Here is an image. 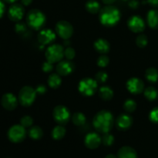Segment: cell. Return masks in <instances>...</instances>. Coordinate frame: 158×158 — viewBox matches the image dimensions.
Wrapping results in <instances>:
<instances>
[{
    "label": "cell",
    "mask_w": 158,
    "mask_h": 158,
    "mask_svg": "<svg viewBox=\"0 0 158 158\" xmlns=\"http://www.w3.org/2000/svg\"><path fill=\"white\" fill-rule=\"evenodd\" d=\"M114 124V117L112 113L106 110L99 111L94 117L93 125L100 134H106L112 130Z\"/></svg>",
    "instance_id": "1"
},
{
    "label": "cell",
    "mask_w": 158,
    "mask_h": 158,
    "mask_svg": "<svg viewBox=\"0 0 158 158\" xmlns=\"http://www.w3.org/2000/svg\"><path fill=\"white\" fill-rule=\"evenodd\" d=\"M120 10L117 7L107 5L99 12V19L100 23L106 27H113L116 26L120 20Z\"/></svg>",
    "instance_id": "2"
},
{
    "label": "cell",
    "mask_w": 158,
    "mask_h": 158,
    "mask_svg": "<svg viewBox=\"0 0 158 158\" xmlns=\"http://www.w3.org/2000/svg\"><path fill=\"white\" fill-rule=\"evenodd\" d=\"M46 22V15L39 9H32L28 12L26 16V23L31 29L40 30L44 26Z\"/></svg>",
    "instance_id": "3"
},
{
    "label": "cell",
    "mask_w": 158,
    "mask_h": 158,
    "mask_svg": "<svg viewBox=\"0 0 158 158\" xmlns=\"http://www.w3.org/2000/svg\"><path fill=\"white\" fill-rule=\"evenodd\" d=\"M98 83L95 79L86 78L82 79L78 84V90L84 97H91L94 96L97 91Z\"/></svg>",
    "instance_id": "4"
},
{
    "label": "cell",
    "mask_w": 158,
    "mask_h": 158,
    "mask_svg": "<svg viewBox=\"0 0 158 158\" xmlns=\"http://www.w3.org/2000/svg\"><path fill=\"white\" fill-rule=\"evenodd\" d=\"M36 92L32 86H23L19 93V103L23 106H29L34 103L36 97Z\"/></svg>",
    "instance_id": "5"
},
{
    "label": "cell",
    "mask_w": 158,
    "mask_h": 158,
    "mask_svg": "<svg viewBox=\"0 0 158 158\" xmlns=\"http://www.w3.org/2000/svg\"><path fill=\"white\" fill-rule=\"evenodd\" d=\"M45 56L50 63H59L64 57V49L60 44H52L46 49Z\"/></svg>",
    "instance_id": "6"
},
{
    "label": "cell",
    "mask_w": 158,
    "mask_h": 158,
    "mask_svg": "<svg viewBox=\"0 0 158 158\" xmlns=\"http://www.w3.org/2000/svg\"><path fill=\"white\" fill-rule=\"evenodd\" d=\"M9 140L12 143H20L23 141L26 137V131L21 124H15L11 127L7 133Z\"/></svg>",
    "instance_id": "7"
},
{
    "label": "cell",
    "mask_w": 158,
    "mask_h": 158,
    "mask_svg": "<svg viewBox=\"0 0 158 158\" xmlns=\"http://www.w3.org/2000/svg\"><path fill=\"white\" fill-rule=\"evenodd\" d=\"M52 116L54 120L60 125L67 123L71 117L69 109L63 105H58L54 108Z\"/></svg>",
    "instance_id": "8"
},
{
    "label": "cell",
    "mask_w": 158,
    "mask_h": 158,
    "mask_svg": "<svg viewBox=\"0 0 158 158\" xmlns=\"http://www.w3.org/2000/svg\"><path fill=\"white\" fill-rule=\"evenodd\" d=\"M56 33L63 40H69L73 34V27L67 21L61 20L56 23L55 27Z\"/></svg>",
    "instance_id": "9"
},
{
    "label": "cell",
    "mask_w": 158,
    "mask_h": 158,
    "mask_svg": "<svg viewBox=\"0 0 158 158\" xmlns=\"http://www.w3.org/2000/svg\"><path fill=\"white\" fill-rule=\"evenodd\" d=\"M127 26L131 31L136 33L142 32L146 28L144 21L139 15H133L127 20Z\"/></svg>",
    "instance_id": "10"
},
{
    "label": "cell",
    "mask_w": 158,
    "mask_h": 158,
    "mask_svg": "<svg viewBox=\"0 0 158 158\" xmlns=\"http://www.w3.org/2000/svg\"><path fill=\"white\" fill-rule=\"evenodd\" d=\"M25 14L24 8L23 5L18 4V3H14L9 7L8 11V16L9 19L12 22L18 23L23 18Z\"/></svg>",
    "instance_id": "11"
},
{
    "label": "cell",
    "mask_w": 158,
    "mask_h": 158,
    "mask_svg": "<svg viewBox=\"0 0 158 158\" xmlns=\"http://www.w3.org/2000/svg\"><path fill=\"white\" fill-rule=\"evenodd\" d=\"M127 89L132 94H140L144 90V83L137 77H133L127 82Z\"/></svg>",
    "instance_id": "12"
},
{
    "label": "cell",
    "mask_w": 158,
    "mask_h": 158,
    "mask_svg": "<svg viewBox=\"0 0 158 158\" xmlns=\"http://www.w3.org/2000/svg\"><path fill=\"white\" fill-rule=\"evenodd\" d=\"M19 100L14 94L7 93L2 96L1 99V104L6 110H13L18 105Z\"/></svg>",
    "instance_id": "13"
},
{
    "label": "cell",
    "mask_w": 158,
    "mask_h": 158,
    "mask_svg": "<svg viewBox=\"0 0 158 158\" xmlns=\"http://www.w3.org/2000/svg\"><path fill=\"white\" fill-rule=\"evenodd\" d=\"M56 73L60 76L66 77L72 73L74 70V64L69 60L60 61L56 66Z\"/></svg>",
    "instance_id": "14"
},
{
    "label": "cell",
    "mask_w": 158,
    "mask_h": 158,
    "mask_svg": "<svg viewBox=\"0 0 158 158\" xmlns=\"http://www.w3.org/2000/svg\"><path fill=\"white\" fill-rule=\"evenodd\" d=\"M85 146L91 150L97 149L102 143L101 137L97 133L91 132L86 135L84 139Z\"/></svg>",
    "instance_id": "15"
},
{
    "label": "cell",
    "mask_w": 158,
    "mask_h": 158,
    "mask_svg": "<svg viewBox=\"0 0 158 158\" xmlns=\"http://www.w3.org/2000/svg\"><path fill=\"white\" fill-rule=\"evenodd\" d=\"M38 41L43 46L51 44L56 40V33L50 29H42L38 34Z\"/></svg>",
    "instance_id": "16"
},
{
    "label": "cell",
    "mask_w": 158,
    "mask_h": 158,
    "mask_svg": "<svg viewBox=\"0 0 158 158\" xmlns=\"http://www.w3.org/2000/svg\"><path fill=\"white\" fill-rule=\"evenodd\" d=\"M132 124L133 118L129 114H120L116 120V126L120 131H127L131 127Z\"/></svg>",
    "instance_id": "17"
},
{
    "label": "cell",
    "mask_w": 158,
    "mask_h": 158,
    "mask_svg": "<svg viewBox=\"0 0 158 158\" xmlns=\"http://www.w3.org/2000/svg\"><path fill=\"white\" fill-rule=\"evenodd\" d=\"M94 46L96 51L100 54L107 53L110 49V45L109 42L103 38H100L96 40L94 43Z\"/></svg>",
    "instance_id": "18"
},
{
    "label": "cell",
    "mask_w": 158,
    "mask_h": 158,
    "mask_svg": "<svg viewBox=\"0 0 158 158\" xmlns=\"http://www.w3.org/2000/svg\"><path fill=\"white\" fill-rule=\"evenodd\" d=\"M118 158H137V151L129 146L122 147L117 153Z\"/></svg>",
    "instance_id": "19"
},
{
    "label": "cell",
    "mask_w": 158,
    "mask_h": 158,
    "mask_svg": "<svg viewBox=\"0 0 158 158\" xmlns=\"http://www.w3.org/2000/svg\"><path fill=\"white\" fill-rule=\"evenodd\" d=\"M147 22L150 28L152 29H158V10L151 9L147 15Z\"/></svg>",
    "instance_id": "20"
},
{
    "label": "cell",
    "mask_w": 158,
    "mask_h": 158,
    "mask_svg": "<svg viewBox=\"0 0 158 158\" xmlns=\"http://www.w3.org/2000/svg\"><path fill=\"white\" fill-rule=\"evenodd\" d=\"M99 96L105 101H109L114 97V91L110 86H103L99 89Z\"/></svg>",
    "instance_id": "21"
},
{
    "label": "cell",
    "mask_w": 158,
    "mask_h": 158,
    "mask_svg": "<svg viewBox=\"0 0 158 158\" xmlns=\"http://www.w3.org/2000/svg\"><path fill=\"white\" fill-rule=\"evenodd\" d=\"M60 77L61 76L59 75L57 73H51L49 76L47 83L52 89H57L58 87H60L62 83V80Z\"/></svg>",
    "instance_id": "22"
},
{
    "label": "cell",
    "mask_w": 158,
    "mask_h": 158,
    "mask_svg": "<svg viewBox=\"0 0 158 158\" xmlns=\"http://www.w3.org/2000/svg\"><path fill=\"white\" fill-rule=\"evenodd\" d=\"M66 129L63 125H57L52 129V137L56 140H60L64 137L66 134Z\"/></svg>",
    "instance_id": "23"
},
{
    "label": "cell",
    "mask_w": 158,
    "mask_h": 158,
    "mask_svg": "<svg viewBox=\"0 0 158 158\" xmlns=\"http://www.w3.org/2000/svg\"><path fill=\"white\" fill-rule=\"evenodd\" d=\"M28 134H29V137L32 140H40L43 137V131L41 129V127L39 126H34L31 127L30 129L28 131Z\"/></svg>",
    "instance_id": "24"
},
{
    "label": "cell",
    "mask_w": 158,
    "mask_h": 158,
    "mask_svg": "<svg viewBox=\"0 0 158 158\" xmlns=\"http://www.w3.org/2000/svg\"><path fill=\"white\" fill-rule=\"evenodd\" d=\"M143 94L147 100L154 101L158 98V90L154 86H148L143 90Z\"/></svg>",
    "instance_id": "25"
},
{
    "label": "cell",
    "mask_w": 158,
    "mask_h": 158,
    "mask_svg": "<svg viewBox=\"0 0 158 158\" xmlns=\"http://www.w3.org/2000/svg\"><path fill=\"white\" fill-rule=\"evenodd\" d=\"M85 7H86L87 12L92 14H96L97 12H100V3L96 1V0H89V1H87L86 5H85Z\"/></svg>",
    "instance_id": "26"
},
{
    "label": "cell",
    "mask_w": 158,
    "mask_h": 158,
    "mask_svg": "<svg viewBox=\"0 0 158 158\" xmlns=\"http://www.w3.org/2000/svg\"><path fill=\"white\" fill-rule=\"evenodd\" d=\"M145 77L150 83H156L158 80V70L154 67H150L145 72Z\"/></svg>",
    "instance_id": "27"
},
{
    "label": "cell",
    "mask_w": 158,
    "mask_h": 158,
    "mask_svg": "<svg viewBox=\"0 0 158 158\" xmlns=\"http://www.w3.org/2000/svg\"><path fill=\"white\" fill-rule=\"evenodd\" d=\"M72 121L76 126L80 127L85 124L86 121V118L83 113L77 112L73 114V115L72 116Z\"/></svg>",
    "instance_id": "28"
},
{
    "label": "cell",
    "mask_w": 158,
    "mask_h": 158,
    "mask_svg": "<svg viewBox=\"0 0 158 158\" xmlns=\"http://www.w3.org/2000/svg\"><path fill=\"white\" fill-rule=\"evenodd\" d=\"M123 108L127 113H133L137 108V103L132 99H127L123 103Z\"/></svg>",
    "instance_id": "29"
},
{
    "label": "cell",
    "mask_w": 158,
    "mask_h": 158,
    "mask_svg": "<svg viewBox=\"0 0 158 158\" xmlns=\"http://www.w3.org/2000/svg\"><path fill=\"white\" fill-rule=\"evenodd\" d=\"M102 140V143H103L104 146L110 147L111 145H113V143H114V137L110 134V133H106V134H103V137H101Z\"/></svg>",
    "instance_id": "30"
},
{
    "label": "cell",
    "mask_w": 158,
    "mask_h": 158,
    "mask_svg": "<svg viewBox=\"0 0 158 158\" xmlns=\"http://www.w3.org/2000/svg\"><path fill=\"white\" fill-rule=\"evenodd\" d=\"M148 39L144 34H140L136 39V44L138 47L144 48L148 45Z\"/></svg>",
    "instance_id": "31"
},
{
    "label": "cell",
    "mask_w": 158,
    "mask_h": 158,
    "mask_svg": "<svg viewBox=\"0 0 158 158\" xmlns=\"http://www.w3.org/2000/svg\"><path fill=\"white\" fill-rule=\"evenodd\" d=\"M20 124L24 127L25 128L31 127L32 125L33 124V119L29 115L23 116L21 120H20Z\"/></svg>",
    "instance_id": "32"
},
{
    "label": "cell",
    "mask_w": 158,
    "mask_h": 158,
    "mask_svg": "<svg viewBox=\"0 0 158 158\" xmlns=\"http://www.w3.org/2000/svg\"><path fill=\"white\" fill-rule=\"evenodd\" d=\"M109 63H110L109 57H108L106 55H105V54H102V55L98 57V59H97V65L101 68H104L106 67V66H107L108 64H109Z\"/></svg>",
    "instance_id": "33"
},
{
    "label": "cell",
    "mask_w": 158,
    "mask_h": 158,
    "mask_svg": "<svg viewBox=\"0 0 158 158\" xmlns=\"http://www.w3.org/2000/svg\"><path fill=\"white\" fill-rule=\"evenodd\" d=\"M108 75L104 71H100L95 75V80L98 83H104L107 80Z\"/></svg>",
    "instance_id": "34"
},
{
    "label": "cell",
    "mask_w": 158,
    "mask_h": 158,
    "mask_svg": "<svg viewBox=\"0 0 158 158\" xmlns=\"http://www.w3.org/2000/svg\"><path fill=\"white\" fill-rule=\"evenodd\" d=\"M76 52L73 48L68 46L64 49V57H66V60H72L75 57Z\"/></svg>",
    "instance_id": "35"
},
{
    "label": "cell",
    "mask_w": 158,
    "mask_h": 158,
    "mask_svg": "<svg viewBox=\"0 0 158 158\" xmlns=\"http://www.w3.org/2000/svg\"><path fill=\"white\" fill-rule=\"evenodd\" d=\"M149 119L152 123H158V106L151 110L149 114Z\"/></svg>",
    "instance_id": "36"
},
{
    "label": "cell",
    "mask_w": 158,
    "mask_h": 158,
    "mask_svg": "<svg viewBox=\"0 0 158 158\" xmlns=\"http://www.w3.org/2000/svg\"><path fill=\"white\" fill-rule=\"evenodd\" d=\"M15 30L17 33L23 34L26 31V26L23 23H18L15 26Z\"/></svg>",
    "instance_id": "37"
},
{
    "label": "cell",
    "mask_w": 158,
    "mask_h": 158,
    "mask_svg": "<svg viewBox=\"0 0 158 158\" xmlns=\"http://www.w3.org/2000/svg\"><path fill=\"white\" fill-rule=\"evenodd\" d=\"M53 63H50L49 61H46L43 63V66H42V69L43 72L45 73H50L53 69Z\"/></svg>",
    "instance_id": "38"
},
{
    "label": "cell",
    "mask_w": 158,
    "mask_h": 158,
    "mask_svg": "<svg viewBox=\"0 0 158 158\" xmlns=\"http://www.w3.org/2000/svg\"><path fill=\"white\" fill-rule=\"evenodd\" d=\"M35 89V92H36V94H40V95H43V94H46V90H47L46 86L43 84L38 85Z\"/></svg>",
    "instance_id": "39"
},
{
    "label": "cell",
    "mask_w": 158,
    "mask_h": 158,
    "mask_svg": "<svg viewBox=\"0 0 158 158\" xmlns=\"http://www.w3.org/2000/svg\"><path fill=\"white\" fill-rule=\"evenodd\" d=\"M130 7L133 9H137L140 6V2L138 0H130L129 3H128Z\"/></svg>",
    "instance_id": "40"
},
{
    "label": "cell",
    "mask_w": 158,
    "mask_h": 158,
    "mask_svg": "<svg viewBox=\"0 0 158 158\" xmlns=\"http://www.w3.org/2000/svg\"><path fill=\"white\" fill-rule=\"evenodd\" d=\"M6 11V6H5L4 2L2 0H0V19L3 16Z\"/></svg>",
    "instance_id": "41"
},
{
    "label": "cell",
    "mask_w": 158,
    "mask_h": 158,
    "mask_svg": "<svg viewBox=\"0 0 158 158\" xmlns=\"http://www.w3.org/2000/svg\"><path fill=\"white\" fill-rule=\"evenodd\" d=\"M147 2H148L151 6H153V7H158V0H147Z\"/></svg>",
    "instance_id": "42"
},
{
    "label": "cell",
    "mask_w": 158,
    "mask_h": 158,
    "mask_svg": "<svg viewBox=\"0 0 158 158\" xmlns=\"http://www.w3.org/2000/svg\"><path fill=\"white\" fill-rule=\"evenodd\" d=\"M21 2L23 6H28L32 2V0H21Z\"/></svg>",
    "instance_id": "43"
},
{
    "label": "cell",
    "mask_w": 158,
    "mask_h": 158,
    "mask_svg": "<svg viewBox=\"0 0 158 158\" xmlns=\"http://www.w3.org/2000/svg\"><path fill=\"white\" fill-rule=\"evenodd\" d=\"M103 2V3H105L106 5H111L113 3H114L116 2V0H102Z\"/></svg>",
    "instance_id": "44"
},
{
    "label": "cell",
    "mask_w": 158,
    "mask_h": 158,
    "mask_svg": "<svg viewBox=\"0 0 158 158\" xmlns=\"http://www.w3.org/2000/svg\"><path fill=\"white\" fill-rule=\"evenodd\" d=\"M104 158H117L114 154H108Z\"/></svg>",
    "instance_id": "45"
},
{
    "label": "cell",
    "mask_w": 158,
    "mask_h": 158,
    "mask_svg": "<svg viewBox=\"0 0 158 158\" xmlns=\"http://www.w3.org/2000/svg\"><path fill=\"white\" fill-rule=\"evenodd\" d=\"M5 1H6V2L9 3H14L15 1H17V0H5Z\"/></svg>",
    "instance_id": "46"
},
{
    "label": "cell",
    "mask_w": 158,
    "mask_h": 158,
    "mask_svg": "<svg viewBox=\"0 0 158 158\" xmlns=\"http://www.w3.org/2000/svg\"><path fill=\"white\" fill-rule=\"evenodd\" d=\"M123 1H127V0H123Z\"/></svg>",
    "instance_id": "47"
}]
</instances>
